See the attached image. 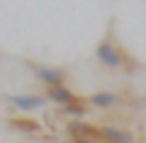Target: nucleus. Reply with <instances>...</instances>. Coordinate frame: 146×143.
<instances>
[{"instance_id":"423d86ee","label":"nucleus","mask_w":146,"mask_h":143,"mask_svg":"<svg viewBox=\"0 0 146 143\" xmlns=\"http://www.w3.org/2000/svg\"><path fill=\"white\" fill-rule=\"evenodd\" d=\"M87 105L108 111V108H116V105H119V95H116V92H95V95L87 97Z\"/></svg>"},{"instance_id":"1a4fd4ad","label":"nucleus","mask_w":146,"mask_h":143,"mask_svg":"<svg viewBox=\"0 0 146 143\" xmlns=\"http://www.w3.org/2000/svg\"><path fill=\"white\" fill-rule=\"evenodd\" d=\"M14 127L25 130V132H35V130H38V124H35V122H14Z\"/></svg>"},{"instance_id":"6e6552de","label":"nucleus","mask_w":146,"mask_h":143,"mask_svg":"<svg viewBox=\"0 0 146 143\" xmlns=\"http://www.w3.org/2000/svg\"><path fill=\"white\" fill-rule=\"evenodd\" d=\"M60 111H62V116L84 119V113H87V105H84L81 100H76V103H70V105H62V108H60Z\"/></svg>"},{"instance_id":"39448f33","label":"nucleus","mask_w":146,"mask_h":143,"mask_svg":"<svg viewBox=\"0 0 146 143\" xmlns=\"http://www.w3.org/2000/svg\"><path fill=\"white\" fill-rule=\"evenodd\" d=\"M68 135L73 140H98V127H92L84 119H70L68 122Z\"/></svg>"},{"instance_id":"20e7f679","label":"nucleus","mask_w":146,"mask_h":143,"mask_svg":"<svg viewBox=\"0 0 146 143\" xmlns=\"http://www.w3.org/2000/svg\"><path fill=\"white\" fill-rule=\"evenodd\" d=\"M98 140L100 143H133V140H135V135H133L130 130L106 124V127H98Z\"/></svg>"},{"instance_id":"0eeeda50","label":"nucleus","mask_w":146,"mask_h":143,"mask_svg":"<svg viewBox=\"0 0 146 143\" xmlns=\"http://www.w3.org/2000/svg\"><path fill=\"white\" fill-rule=\"evenodd\" d=\"M46 100H49V103H57V105L62 108V105H70V103H76L78 97H76V95L68 89V86L62 84V86H52V89H46Z\"/></svg>"},{"instance_id":"7ed1b4c3","label":"nucleus","mask_w":146,"mask_h":143,"mask_svg":"<svg viewBox=\"0 0 146 143\" xmlns=\"http://www.w3.org/2000/svg\"><path fill=\"white\" fill-rule=\"evenodd\" d=\"M8 103L14 108H19V111L30 113V111H41L49 100H46V95H11Z\"/></svg>"},{"instance_id":"9d476101","label":"nucleus","mask_w":146,"mask_h":143,"mask_svg":"<svg viewBox=\"0 0 146 143\" xmlns=\"http://www.w3.org/2000/svg\"><path fill=\"white\" fill-rule=\"evenodd\" d=\"M70 143H100V140H70Z\"/></svg>"},{"instance_id":"f03ea898","label":"nucleus","mask_w":146,"mask_h":143,"mask_svg":"<svg viewBox=\"0 0 146 143\" xmlns=\"http://www.w3.org/2000/svg\"><path fill=\"white\" fill-rule=\"evenodd\" d=\"M30 68H33V73H35V78L43 81L49 89H52V86H62L65 84V76H68L65 68H49V65H35V62H33Z\"/></svg>"},{"instance_id":"f257e3e1","label":"nucleus","mask_w":146,"mask_h":143,"mask_svg":"<svg viewBox=\"0 0 146 143\" xmlns=\"http://www.w3.org/2000/svg\"><path fill=\"white\" fill-rule=\"evenodd\" d=\"M95 59H98L103 68H108V70H116V68H122V65L127 62V54L122 51V46L116 43V38L111 35V30L106 32V38L98 43V49H95Z\"/></svg>"}]
</instances>
